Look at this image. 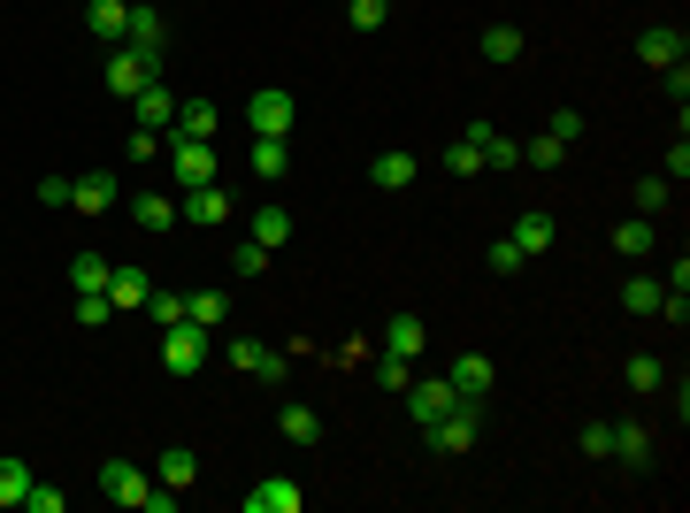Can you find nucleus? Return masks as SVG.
Instances as JSON below:
<instances>
[{
	"label": "nucleus",
	"mask_w": 690,
	"mask_h": 513,
	"mask_svg": "<svg viewBox=\"0 0 690 513\" xmlns=\"http://www.w3.org/2000/svg\"><path fill=\"white\" fill-rule=\"evenodd\" d=\"M147 292H154V276H147V269H131V261H123V269H108V307H123V315H131V307H147Z\"/></svg>",
	"instance_id": "obj_15"
},
{
	"label": "nucleus",
	"mask_w": 690,
	"mask_h": 513,
	"mask_svg": "<svg viewBox=\"0 0 690 513\" xmlns=\"http://www.w3.org/2000/svg\"><path fill=\"white\" fill-rule=\"evenodd\" d=\"M575 131H583V116H575V108H560V116H552V139H560V146H575Z\"/></svg>",
	"instance_id": "obj_46"
},
{
	"label": "nucleus",
	"mask_w": 690,
	"mask_h": 513,
	"mask_svg": "<svg viewBox=\"0 0 690 513\" xmlns=\"http://www.w3.org/2000/svg\"><path fill=\"white\" fill-rule=\"evenodd\" d=\"M100 491H108L116 506H147V491H154V476H147L139 460H100Z\"/></svg>",
	"instance_id": "obj_6"
},
{
	"label": "nucleus",
	"mask_w": 690,
	"mask_h": 513,
	"mask_svg": "<svg viewBox=\"0 0 690 513\" xmlns=\"http://www.w3.org/2000/svg\"><path fill=\"white\" fill-rule=\"evenodd\" d=\"M637 54H645L653 69H668V62H683L690 54V39L676 31V23H645V31H637Z\"/></svg>",
	"instance_id": "obj_13"
},
{
	"label": "nucleus",
	"mask_w": 690,
	"mask_h": 513,
	"mask_svg": "<svg viewBox=\"0 0 690 513\" xmlns=\"http://www.w3.org/2000/svg\"><path fill=\"white\" fill-rule=\"evenodd\" d=\"M445 170H453V176H484V154H476V139H453V146H445Z\"/></svg>",
	"instance_id": "obj_37"
},
{
	"label": "nucleus",
	"mask_w": 690,
	"mask_h": 513,
	"mask_svg": "<svg viewBox=\"0 0 690 513\" xmlns=\"http://www.w3.org/2000/svg\"><path fill=\"white\" fill-rule=\"evenodd\" d=\"M170 170H176V184H215L223 162H215L207 139H176V131H170Z\"/></svg>",
	"instance_id": "obj_8"
},
{
	"label": "nucleus",
	"mask_w": 690,
	"mask_h": 513,
	"mask_svg": "<svg viewBox=\"0 0 690 513\" xmlns=\"http://www.w3.org/2000/svg\"><path fill=\"white\" fill-rule=\"evenodd\" d=\"M461 139H476V154H484V170H515V162H521V146H515V139H499L492 123H468Z\"/></svg>",
	"instance_id": "obj_21"
},
{
	"label": "nucleus",
	"mask_w": 690,
	"mask_h": 513,
	"mask_svg": "<svg viewBox=\"0 0 690 513\" xmlns=\"http://www.w3.org/2000/svg\"><path fill=\"white\" fill-rule=\"evenodd\" d=\"M207 352H215V345H207V330H200L192 315L162 330V368H176V375H192V368H207Z\"/></svg>",
	"instance_id": "obj_4"
},
{
	"label": "nucleus",
	"mask_w": 690,
	"mask_h": 513,
	"mask_svg": "<svg viewBox=\"0 0 690 513\" xmlns=\"http://www.w3.org/2000/svg\"><path fill=\"white\" fill-rule=\"evenodd\" d=\"M292 123H300V100H292L284 85H269V92L246 100V131H254V139H284Z\"/></svg>",
	"instance_id": "obj_3"
},
{
	"label": "nucleus",
	"mask_w": 690,
	"mask_h": 513,
	"mask_svg": "<svg viewBox=\"0 0 690 513\" xmlns=\"http://www.w3.org/2000/svg\"><path fill=\"white\" fill-rule=\"evenodd\" d=\"M154 483H170V491H192V483H200V460H192L184 445H170V452L154 460Z\"/></svg>",
	"instance_id": "obj_25"
},
{
	"label": "nucleus",
	"mask_w": 690,
	"mask_h": 513,
	"mask_svg": "<svg viewBox=\"0 0 690 513\" xmlns=\"http://www.w3.org/2000/svg\"><path fill=\"white\" fill-rule=\"evenodd\" d=\"M507 238H515L521 253H552V207H521Z\"/></svg>",
	"instance_id": "obj_17"
},
{
	"label": "nucleus",
	"mask_w": 690,
	"mask_h": 513,
	"mask_svg": "<svg viewBox=\"0 0 690 513\" xmlns=\"http://www.w3.org/2000/svg\"><path fill=\"white\" fill-rule=\"evenodd\" d=\"M39 207H69V176H46L39 184Z\"/></svg>",
	"instance_id": "obj_48"
},
{
	"label": "nucleus",
	"mask_w": 690,
	"mask_h": 513,
	"mask_svg": "<svg viewBox=\"0 0 690 513\" xmlns=\"http://www.w3.org/2000/svg\"><path fill=\"white\" fill-rule=\"evenodd\" d=\"M131 222H139L147 238H162V230H176V199H162V192H139V199H131Z\"/></svg>",
	"instance_id": "obj_22"
},
{
	"label": "nucleus",
	"mask_w": 690,
	"mask_h": 513,
	"mask_svg": "<svg viewBox=\"0 0 690 513\" xmlns=\"http://www.w3.org/2000/svg\"><path fill=\"white\" fill-rule=\"evenodd\" d=\"M116 199H123V192H116V176H108V170L69 176V207H77V215H108Z\"/></svg>",
	"instance_id": "obj_10"
},
{
	"label": "nucleus",
	"mask_w": 690,
	"mask_h": 513,
	"mask_svg": "<svg viewBox=\"0 0 690 513\" xmlns=\"http://www.w3.org/2000/svg\"><path fill=\"white\" fill-rule=\"evenodd\" d=\"M614 460H622V468H645V460H653V429H645V422H614Z\"/></svg>",
	"instance_id": "obj_23"
},
{
	"label": "nucleus",
	"mask_w": 690,
	"mask_h": 513,
	"mask_svg": "<svg viewBox=\"0 0 690 513\" xmlns=\"http://www.w3.org/2000/svg\"><path fill=\"white\" fill-rule=\"evenodd\" d=\"M85 31H93L100 46H123V31H131V0H85Z\"/></svg>",
	"instance_id": "obj_12"
},
{
	"label": "nucleus",
	"mask_w": 690,
	"mask_h": 513,
	"mask_svg": "<svg viewBox=\"0 0 690 513\" xmlns=\"http://www.w3.org/2000/svg\"><path fill=\"white\" fill-rule=\"evenodd\" d=\"M622 307H629V315H660V284H653V276H629V284H622Z\"/></svg>",
	"instance_id": "obj_32"
},
{
	"label": "nucleus",
	"mask_w": 690,
	"mask_h": 513,
	"mask_svg": "<svg viewBox=\"0 0 690 513\" xmlns=\"http://www.w3.org/2000/svg\"><path fill=\"white\" fill-rule=\"evenodd\" d=\"M147 315H154V330H170V323H184V299L176 292H147Z\"/></svg>",
	"instance_id": "obj_40"
},
{
	"label": "nucleus",
	"mask_w": 690,
	"mask_h": 513,
	"mask_svg": "<svg viewBox=\"0 0 690 513\" xmlns=\"http://www.w3.org/2000/svg\"><path fill=\"white\" fill-rule=\"evenodd\" d=\"M277 429H284L292 445H315V437H323V414H315V406H284V422H277Z\"/></svg>",
	"instance_id": "obj_30"
},
{
	"label": "nucleus",
	"mask_w": 690,
	"mask_h": 513,
	"mask_svg": "<svg viewBox=\"0 0 690 513\" xmlns=\"http://www.w3.org/2000/svg\"><path fill=\"white\" fill-rule=\"evenodd\" d=\"M614 253H629V261H645V253H653V215H629V222L614 230Z\"/></svg>",
	"instance_id": "obj_26"
},
{
	"label": "nucleus",
	"mask_w": 690,
	"mask_h": 513,
	"mask_svg": "<svg viewBox=\"0 0 690 513\" xmlns=\"http://www.w3.org/2000/svg\"><path fill=\"white\" fill-rule=\"evenodd\" d=\"M521 54V31L515 23H492V31H484V62H515Z\"/></svg>",
	"instance_id": "obj_34"
},
{
	"label": "nucleus",
	"mask_w": 690,
	"mask_h": 513,
	"mask_svg": "<svg viewBox=\"0 0 690 513\" xmlns=\"http://www.w3.org/2000/svg\"><path fill=\"white\" fill-rule=\"evenodd\" d=\"M246 513H308V491H300L292 476H269V483L246 491Z\"/></svg>",
	"instance_id": "obj_9"
},
{
	"label": "nucleus",
	"mask_w": 690,
	"mask_h": 513,
	"mask_svg": "<svg viewBox=\"0 0 690 513\" xmlns=\"http://www.w3.org/2000/svg\"><path fill=\"white\" fill-rule=\"evenodd\" d=\"M100 77H108V92L131 108V100L162 77V54H147V46H108V69H100Z\"/></svg>",
	"instance_id": "obj_1"
},
{
	"label": "nucleus",
	"mask_w": 690,
	"mask_h": 513,
	"mask_svg": "<svg viewBox=\"0 0 690 513\" xmlns=\"http://www.w3.org/2000/svg\"><path fill=\"white\" fill-rule=\"evenodd\" d=\"M184 222H200V230L230 222V192L223 184H184Z\"/></svg>",
	"instance_id": "obj_11"
},
{
	"label": "nucleus",
	"mask_w": 690,
	"mask_h": 513,
	"mask_svg": "<svg viewBox=\"0 0 690 513\" xmlns=\"http://www.w3.org/2000/svg\"><path fill=\"white\" fill-rule=\"evenodd\" d=\"M445 383H453L461 399H484V391H492V360H484V352H461V360L445 368Z\"/></svg>",
	"instance_id": "obj_20"
},
{
	"label": "nucleus",
	"mask_w": 690,
	"mask_h": 513,
	"mask_svg": "<svg viewBox=\"0 0 690 513\" xmlns=\"http://www.w3.org/2000/svg\"><path fill=\"white\" fill-rule=\"evenodd\" d=\"M215 123H223V116H215V100H184V108L170 116L176 139H215Z\"/></svg>",
	"instance_id": "obj_24"
},
{
	"label": "nucleus",
	"mask_w": 690,
	"mask_h": 513,
	"mask_svg": "<svg viewBox=\"0 0 690 513\" xmlns=\"http://www.w3.org/2000/svg\"><path fill=\"white\" fill-rule=\"evenodd\" d=\"M23 491H31V468H23L15 452H0V513L23 506Z\"/></svg>",
	"instance_id": "obj_27"
},
{
	"label": "nucleus",
	"mask_w": 690,
	"mask_h": 513,
	"mask_svg": "<svg viewBox=\"0 0 690 513\" xmlns=\"http://www.w3.org/2000/svg\"><path fill=\"white\" fill-rule=\"evenodd\" d=\"M23 513H62V491H54V483H39V476H31V491H23Z\"/></svg>",
	"instance_id": "obj_44"
},
{
	"label": "nucleus",
	"mask_w": 690,
	"mask_h": 513,
	"mask_svg": "<svg viewBox=\"0 0 690 513\" xmlns=\"http://www.w3.org/2000/svg\"><path fill=\"white\" fill-rule=\"evenodd\" d=\"M230 368H238V375H254V383H284V375H292V368H284V352H277V345H261V338H238V345H230Z\"/></svg>",
	"instance_id": "obj_7"
},
{
	"label": "nucleus",
	"mask_w": 690,
	"mask_h": 513,
	"mask_svg": "<svg viewBox=\"0 0 690 513\" xmlns=\"http://www.w3.org/2000/svg\"><path fill=\"white\" fill-rule=\"evenodd\" d=\"M422 345H430L422 315H391V323H384V352H399V360H422Z\"/></svg>",
	"instance_id": "obj_18"
},
{
	"label": "nucleus",
	"mask_w": 690,
	"mask_h": 513,
	"mask_svg": "<svg viewBox=\"0 0 690 513\" xmlns=\"http://www.w3.org/2000/svg\"><path fill=\"white\" fill-rule=\"evenodd\" d=\"M668 207V176H637V215H660Z\"/></svg>",
	"instance_id": "obj_41"
},
{
	"label": "nucleus",
	"mask_w": 690,
	"mask_h": 513,
	"mask_svg": "<svg viewBox=\"0 0 690 513\" xmlns=\"http://www.w3.org/2000/svg\"><path fill=\"white\" fill-rule=\"evenodd\" d=\"M162 154V131H131V162H154Z\"/></svg>",
	"instance_id": "obj_47"
},
{
	"label": "nucleus",
	"mask_w": 690,
	"mask_h": 513,
	"mask_svg": "<svg viewBox=\"0 0 690 513\" xmlns=\"http://www.w3.org/2000/svg\"><path fill=\"white\" fill-rule=\"evenodd\" d=\"M230 269H238V276H261V269H269V245H230Z\"/></svg>",
	"instance_id": "obj_45"
},
{
	"label": "nucleus",
	"mask_w": 690,
	"mask_h": 513,
	"mask_svg": "<svg viewBox=\"0 0 690 513\" xmlns=\"http://www.w3.org/2000/svg\"><path fill=\"white\" fill-rule=\"evenodd\" d=\"M246 162H254V176H284V170H292L284 139H254V154H246Z\"/></svg>",
	"instance_id": "obj_31"
},
{
	"label": "nucleus",
	"mask_w": 690,
	"mask_h": 513,
	"mask_svg": "<svg viewBox=\"0 0 690 513\" xmlns=\"http://www.w3.org/2000/svg\"><path fill=\"white\" fill-rule=\"evenodd\" d=\"M292 238V207H261L254 215V245H284Z\"/></svg>",
	"instance_id": "obj_29"
},
{
	"label": "nucleus",
	"mask_w": 690,
	"mask_h": 513,
	"mask_svg": "<svg viewBox=\"0 0 690 513\" xmlns=\"http://www.w3.org/2000/svg\"><path fill=\"white\" fill-rule=\"evenodd\" d=\"M521 162H537V170H560V162H568V146L545 131V139H529V146H521Z\"/></svg>",
	"instance_id": "obj_38"
},
{
	"label": "nucleus",
	"mask_w": 690,
	"mask_h": 513,
	"mask_svg": "<svg viewBox=\"0 0 690 513\" xmlns=\"http://www.w3.org/2000/svg\"><path fill=\"white\" fill-rule=\"evenodd\" d=\"M108 269H116L108 253H77L69 261V299H108Z\"/></svg>",
	"instance_id": "obj_14"
},
{
	"label": "nucleus",
	"mask_w": 690,
	"mask_h": 513,
	"mask_svg": "<svg viewBox=\"0 0 690 513\" xmlns=\"http://www.w3.org/2000/svg\"><path fill=\"white\" fill-rule=\"evenodd\" d=\"M123 46H147V54H162V46H170V23H162V8H139V0H131V31H123Z\"/></svg>",
	"instance_id": "obj_19"
},
{
	"label": "nucleus",
	"mask_w": 690,
	"mask_h": 513,
	"mask_svg": "<svg viewBox=\"0 0 690 513\" xmlns=\"http://www.w3.org/2000/svg\"><path fill=\"white\" fill-rule=\"evenodd\" d=\"M131 116H139V131H170V116H176V92L162 85V77H154V85H147V92L131 100Z\"/></svg>",
	"instance_id": "obj_16"
},
{
	"label": "nucleus",
	"mask_w": 690,
	"mask_h": 513,
	"mask_svg": "<svg viewBox=\"0 0 690 513\" xmlns=\"http://www.w3.org/2000/svg\"><path fill=\"white\" fill-rule=\"evenodd\" d=\"M575 445H583L591 460H614V422H583V429H575Z\"/></svg>",
	"instance_id": "obj_36"
},
{
	"label": "nucleus",
	"mask_w": 690,
	"mask_h": 513,
	"mask_svg": "<svg viewBox=\"0 0 690 513\" xmlns=\"http://www.w3.org/2000/svg\"><path fill=\"white\" fill-rule=\"evenodd\" d=\"M622 375H629V391H660V360H653V352H637Z\"/></svg>",
	"instance_id": "obj_42"
},
{
	"label": "nucleus",
	"mask_w": 690,
	"mask_h": 513,
	"mask_svg": "<svg viewBox=\"0 0 690 513\" xmlns=\"http://www.w3.org/2000/svg\"><path fill=\"white\" fill-rule=\"evenodd\" d=\"M384 15H391V0H345V23H353V31H376Z\"/></svg>",
	"instance_id": "obj_39"
},
{
	"label": "nucleus",
	"mask_w": 690,
	"mask_h": 513,
	"mask_svg": "<svg viewBox=\"0 0 690 513\" xmlns=\"http://www.w3.org/2000/svg\"><path fill=\"white\" fill-rule=\"evenodd\" d=\"M376 184H384V192H407V184H414V154H376Z\"/></svg>",
	"instance_id": "obj_28"
},
{
	"label": "nucleus",
	"mask_w": 690,
	"mask_h": 513,
	"mask_svg": "<svg viewBox=\"0 0 690 513\" xmlns=\"http://www.w3.org/2000/svg\"><path fill=\"white\" fill-rule=\"evenodd\" d=\"M476 429H484V399H461V406H453L445 422H430L422 437H430V452H438V460H453V452H468V445H476Z\"/></svg>",
	"instance_id": "obj_2"
},
{
	"label": "nucleus",
	"mask_w": 690,
	"mask_h": 513,
	"mask_svg": "<svg viewBox=\"0 0 690 513\" xmlns=\"http://www.w3.org/2000/svg\"><path fill=\"white\" fill-rule=\"evenodd\" d=\"M184 315H192L200 330H215V323L230 315V299H223V292H192V299H184Z\"/></svg>",
	"instance_id": "obj_33"
},
{
	"label": "nucleus",
	"mask_w": 690,
	"mask_h": 513,
	"mask_svg": "<svg viewBox=\"0 0 690 513\" xmlns=\"http://www.w3.org/2000/svg\"><path fill=\"white\" fill-rule=\"evenodd\" d=\"M521 261H529V253H521L515 238H492V276H515Z\"/></svg>",
	"instance_id": "obj_43"
},
{
	"label": "nucleus",
	"mask_w": 690,
	"mask_h": 513,
	"mask_svg": "<svg viewBox=\"0 0 690 513\" xmlns=\"http://www.w3.org/2000/svg\"><path fill=\"white\" fill-rule=\"evenodd\" d=\"M453 406H461V391H453L445 375H414V383H407V414H414L422 429H430V422H445Z\"/></svg>",
	"instance_id": "obj_5"
},
{
	"label": "nucleus",
	"mask_w": 690,
	"mask_h": 513,
	"mask_svg": "<svg viewBox=\"0 0 690 513\" xmlns=\"http://www.w3.org/2000/svg\"><path fill=\"white\" fill-rule=\"evenodd\" d=\"M108 315H116V307H108V299H77V323H85V330H100V323H108Z\"/></svg>",
	"instance_id": "obj_49"
},
{
	"label": "nucleus",
	"mask_w": 690,
	"mask_h": 513,
	"mask_svg": "<svg viewBox=\"0 0 690 513\" xmlns=\"http://www.w3.org/2000/svg\"><path fill=\"white\" fill-rule=\"evenodd\" d=\"M376 383H384V391H407V383H414V360H399V352H376Z\"/></svg>",
	"instance_id": "obj_35"
}]
</instances>
